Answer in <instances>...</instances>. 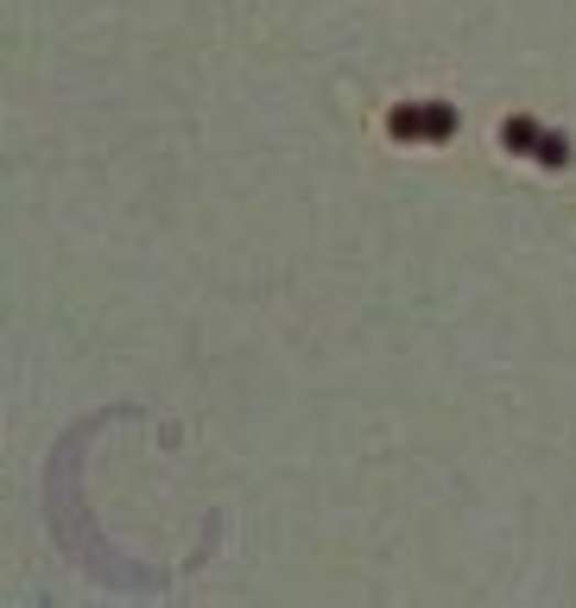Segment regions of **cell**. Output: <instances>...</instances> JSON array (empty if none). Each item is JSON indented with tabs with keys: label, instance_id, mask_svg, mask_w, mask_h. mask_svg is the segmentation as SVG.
Wrapping results in <instances>:
<instances>
[{
	"label": "cell",
	"instance_id": "obj_3",
	"mask_svg": "<svg viewBox=\"0 0 576 608\" xmlns=\"http://www.w3.org/2000/svg\"><path fill=\"white\" fill-rule=\"evenodd\" d=\"M532 159H539V165H570V140H564V133H545Z\"/></svg>",
	"mask_w": 576,
	"mask_h": 608
},
{
	"label": "cell",
	"instance_id": "obj_2",
	"mask_svg": "<svg viewBox=\"0 0 576 608\" xmlns=\"http://www.w3.org/2000/svg\"><path fill=\"white\" fill-rule=\"evenodd\" d=\"M501 140H507V152H526V159H532V152H539V140H545V127L532 121V115H513V121L501 127Z\"/></svg>",
	"mask_w": 576,
	"mask_h": 608
},
{
	"label": "cell",
	"instance_id": "obj_1",
	"mask_svg": "<svg viewBox=\"0 0 576 608\" xmlns=\"http://www.w3.org/2000/svg\"><path fill=\"white\" fill-rule=\"evenodd\" d=\"M393 133H400V140H450V133H456V108H444V101L393 108Z\"/></svg>",
	"mask_w": 576,
	"mask_h": 608
}]
</instances>
